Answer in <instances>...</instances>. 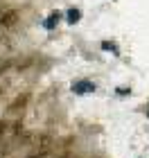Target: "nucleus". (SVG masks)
Segmentation results:
<instances>
[{"instance_id": "1", "label": "nucleus", "mask_w": 149, "mask_h": 158, "mask_svg": "<svg viewBox=\"0 0 149 158\" xmlns=\"http://www.w3.org/2000/svg\"><path fill=\"white\" fill-rule=\"evenodd\" d=\"M72 90L77 93V95H88V93L95 90V86H93V81L81 79V81H75V84H72Z\"/></svg>"}, {"instance_id": "2", "label": "nucleus", "mask_w": 149, "mask_h": 158, "mask_svg": "<svg viewBox=\"0 0 149 158\" xmlns=\"http://www.w3.org/2000/svg\"><path fill=\"white\" fill-rule=\"evenodd\" d=\"M79 16H81V14L77 11V9H70V11H68V18H70V23H77V20H79Z\"/></svg>"}, {"instance_id": "3", "label": "nucleus", "mask_w": 149, "mask_h": 158, "mask_svg": "<svg viewBox=\"0 0 149 158\" xmlns=\"http://www.w3.org/2000/svg\"><path fill=\"white\" fill-rule=\"evenodd\" d=\"M54 20H59V14H52V16H50V20L45 23V27H54Z\"/></svg>"}]
</instances>
